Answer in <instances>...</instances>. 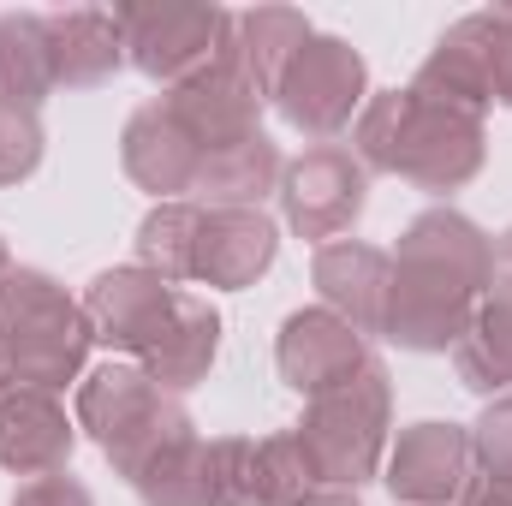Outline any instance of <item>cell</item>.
Segmentation results:
<instances>
[{
  "label": "cell",
  "mask_w": 512,
  "mask_h": 506,
  "mask_svg": "<svg viewBox=\"0 0 512 506\" xmlns=\"http://www.w3.org/2000/svg\"><path fill=\"white\" fill-rule=\"evenodd\" d=\"M42 120L36 114H18V108H0V191L6 185H24L36 167H42Z\"/></svg>",
  "instance_id": "28"
},
{
  "label": "cell",
  "mask_w": 512,
  "mask_h": 506,
  "mask_svg": "<svg viewBox=\"0 0 512 506\" xmlns=\"http://www.w3.org/2000/svg\"><path fill=\"white\" fill-rule=\"evenodd\" d=\"M316 489L310 459L298 447V435H262L251 441V483H245V506H298Z\"/></svg>",
  "instance_id": "26"
},
{
  "label": "cell",
  "mask_w": 512,
  "mask_h": 506,
  "mask_svg": "<svg viewBox=\"0 0 512 506\" xmlns=\"http://www.w3.org/2000/svg\"><path fill=\"white\" fill-rule=\"evenodd\" d=\"M173 310H179L173 280H161V274H149V268H137V262H131V268H102V274L90 280V292H84V316H90L96 340L114 346V352H131L137 364H143L149 346L167 334Z\"/></svg>",
  "instance_id": "12"
},
{
  "label": "cell",
  "mask_w": 512,
  "mask_h": 506,
  "mask_svg": "<svg viewBox=\"0 0 512 506\" xmlns=\"http://www.w3.org/2000/svg\"><path fill=\"white\" fill-rule=\"evenodd\" d=\"M280 173H286L280 143L268 131H256L245 143H227V149L203 155L197 197H203V209H262V197L280 191Z\"/></svg>",
  "instance_id": "21"
},
{
  "label": "cell",
  "mask_w": 512,
  "mask_h": 506,
  "mask_svg": "<svg viewBox=\"0 0 512 506\" xmlns=\"http://www.w3.org/2000/svg\"><path fill=\"white\" fill-rule=\"evenodd\" d=\"M48 96H54V72H48L42 12H0V108L42 114Z\"/></svg>",
  "instance_id": "23"
},
{
  "label": "cell",
  "mask_w": 512,
  "mask_h": 506,
  "mask_svg": "<svg viewBox=\"0 0 512 506\" xmlns=\"http://www.w3.org/2000/svg\"><path fill=\"white\" fill-rule=\"evenodd\" d=\"M352 155L364 173H393L429 197H447L483 173L489 131L477 114L423 102L417 90H370L364 114L352 120Z\"/></svg>",
  "instance_id": "2"
},
{
  "label": "cell",
  "mask_w": 512,
  "mask_h": 506,
  "mask_svg": "<svg viewBox=\"0 0 512 506\" xmlns=\"http://www.w3.org/2000/svg\"><path fill=\"white\" fill-rule=\"evenodd\" d=\"M120 167H126L131 185L149 191L155 203H179L185 191H197L203 149L167 114V102H143L126 120V131H120Z\"/></svg>",
  "instance_id": "15"
},
{
  "label": "cell",
  "mask_w": 512,
  "mask_h": 506,
  "mask_svg": "<svg viewBox=\"0 0 512 506\" xmlns=\"http://www.w3.org/2000/svg\"><path fill=\"white\" fill-rule=\"evenodd\" d=\"M387 429H393V381H387V364L376 358L364 376L310 399L292 435L310 459L316 489H352L358 495L364 483L382 477Z\"/></svg>",
  "instance_id": "4"
},
{
  "label": "cell",
  "mask_w": 512,
  "mask_h": 506,
  "mask_svg": "<svg viewBox=\"0 0 512 506\" xmlns=\"http://www.w3.org/2000/svg\"><path fill=\"white\" fill-rule=\"evenodd\" d=\"M215 358H221V310H215L209 298H185V292H179V310H173L167 334L149 346L143 370H149L155 387H167V393L179 399V393H191L197 381H209Z\"/></svg>",
  "instance_id": "20"
},
{
  "label": "cell",
  "mask_w": 512,
  "mask_h": 506,
  "mask_svg": "<svg viewBox=\"0 0 512 506\" xmlns=\"http://www.w3.org/2000/svg\"><path fill=\"white\" fill-rule=\"evenodd\" d=\"M364 102H370V66H364V54L346 36H322V30L286 60V72L274 84L280 120L292 131H304V137H316V143L340 137L364 114Z\"/></svg>",
  "instance_id": "7"
},
{
  "label": "cell",
  "mask_w": 512,
  "mask_h": 506,
  "mask_svg": "<svg viewBox=\"0 0 512 506\" xmlns=\"http://www.w3.org/2000/svg\"><path fill=\"white\" fill-rule=\"evenodd\" d=\"M96 346V328L84 316V298H72L42 268H6L0 274V381L60 393L84 376V358Z\"/></svg>",
  "instance_id": "3"
},
{
  "label": "cell",
  "mask_w": 512,
  "mask_h": 506,
  "mask_svg": "<svg viewBox=\"0 0 512 506\" xmlns=\"http://www.w3.org/2000/svg\"><path fill=\"white\" fill-rule=\"evenodd\" d=\"M114 18L126 36V60L149 84H167V90L209 72L233 36V12L203 0H126L114 6Z\"/></svg>",
  "instance_id": "6"
},
{
  "label": "cell",
  "mask_w": 512,
  "mask_h": 506,
  "mask_svg": "<svg viewBox=\"0 0 512 506\" xmlns=\"http://www.w3.org/2000/svg\"><path fill=\"white\" fill-rule=\"evenodd\" d=\"M471 465L495 483H512V393L489 399L483 417L471 423Z\"/></svg>",
  "instance_id": "27"
},
{
  "label": "cell",
  "mask_w": 512,
  "mask_h": 506,
  "mask_svg": "<svg viewBox=\"0 0 512 506\" xmlns=\"http://www.w3.org/2000/svg\"><path fill=\"white\" fill-rule=\"evenodd\" d=\"M197 233H203V209L197 203H155L137 221V268L161 274V280H191L197 268Z\"/></svg>",
  "instance_id": "25"
},
{
  "label": "cell",
  "mask_w": 512,
  "mask_h": 506,
  "mask_svg": "<svg viewBox=\"0 0 512 506\" xmlns=\"http://www.w3.org/2000/svg\"><path fill=\"white\" fill-rule=\"evenodd\" d=\"M274 364H280V381L304 399H322L334 387H346L352 376H364L376 364L370 340L352 334L334 310L310 304V310H292L280 322V340H274Z\"/></svg>",
  "instance_id": "11"
},
{
  "label": "cell",
  "mask_w": 512,
  "mask_h": 506,
  "mask_svg": "<svg viewBox=\"0 0 512 506\" xmlns=\"http://www.w3.org/2000/svg\"><path fill=\"white\" fill-rule=\"evenodd\" d=\"M78 429L108 453L114 477L131 483L167 441L191 435L197 423L167 387L149 381L143 364H102L78 381Z\"/></svg>",
  "instance_id": "5"
},
{
  "label": "cell",
  "mask_w": 512,
  "mask_h": 506,
  "mask_svg": "<svg viewBox=\"0 0 512 506\" xmlns=\"http://www.w3.org/2000/svg\"><path fill=\"white\" fill-rule=\"evenodd\" d=\"M48 30V72L54 90H96L126 66V36L120 18L102 6H72V12H42Z\"/></svg>",
  "instance_id": "18"
},
{
  "label": "cell",
  "mask_w": 512,
  "mask_h": 506,
  "mask_svg": "<svg viewBox=\"0 0 512 506\" xmlns=\"http://www.w3.org/2000/svg\"><path fill=\"white\" fill-rule=\"evenodd\" d=\"M143 506H221L215 501V453L209 441L191 429L179 441H167L137 477H131Z\"/></svg>",
  "instance_id": "24"
},
{
  "label": "cell",
  "mask_w": 512,
  "mask_h": 506,
  "mask_svg": "<svg viewBox=\"0 0 512 506\" xmlns=\"http://www.w3.org/2000/svg\"><path fill=\"white\" fill-rule=\"evenodd\" d=\"M274 256H280V227L262 209H203L191 280L215 292H245L274 268Z\"/></svg>",
  "instance_id": "17"
},
{
  "label": "cell",
  "mask_w": 512,
  "mask_h": 506,
  "mask_svg": "<svg viewBox=\"0 0 512 506\" xmlns=\"http://www.w3.org/2000/svg\"><path fill=\"white\" fill-rule=\"evenodd\" d=\"M501 108H512V6H507V54H501Z\"/></svg>",
  "instance_id": "32"
},
{
  "label": "cell",
  "mask_w": 512,
  "mask_h": 506,
  "mask_svg": "<svg viewBox=\"0 0 512 506\" xmlns=\"http://www.w3.org/2000/svg\"><path fill=\"white\" fill-rule=\"evenodd\" d=\"M12 506H96V495H90L78 477L54 471V477H30V483H18Z\"/></svg>",
  "instance_id": "29"
},
{
  "label": "cell",
  "mask_w": 512,
  "mask_h": 506,
  "mask_svg": "<svg viewBox=\"0 0 512 506\" xmlns=\"http://www.w3.org/2000/svg\"><path fill=\"white\" fill-rule=\"evenodd\" d=\"M459 506H512V483H495V477H471V489L459 495Z\"/></svg>",
  "instance_id": "30"
},
{
  "label": "cell",
  "mask_w": 512,
  "mask_h": 506,
  "mask_svg": "<svg viewBox=\"0 0 512 506\" xmlns=\"http://www.w3.org/2000/svg\"><path fill=\"white\" fill-rule=\"evenodd\" d=\"M161 102H167V114H173L179 126L191 131V143H197L203 155H215V149H227V143L256 137V131H262V108H268L251 84L227 66V60H215L209 72L185 78V84H179V90H167Z\"/></svg>",
  "instance_id": "16"
},
{
  "label": "cell",
  "mask_w": 512,
  "mask_h": 506,
  "mask_svg": "<svg viewBox=\"0 0 512 506\" xmlns=\"http://www.w3.org/2000/svg\"><path fill=\"white\" fill-rule=\"evenodd\" d=\"M471 429L465 423H441L423 417L411 429H399V441L387 447L382 483L393 489L399 506H453L471 489Z\"/></svg>",
  "instance_id": "10"
},
{
  "label": "cell",
  "mask_w": 512,
  "mask_h": 506,
  "mask_svg": "<svg viewBox=\"0 0 512 506\" xmlns=\"http://www.w3.org/2000/svg\"><path fill=\"white\" fill-rule=\"evenodd\" d=\"M78 447V417H66V405L42 387H12L0 381V471L12 477H54L66 471Z\"/></svg>",
  "instance_id": "13"
},
{
  "label": "cell",
  "mask_w": 512,
  "mask_h": 506,
  "mask_svg": "<svg viewBox=\"0 0 512 506\" xmlns=\"http://www.w3.org/2000/svg\"><path fill=\"white\" fill-rule=\"evenodd\" d=\"M501 54H507V6L495 12H465L417 66V78L405 90H417L423 102L459 108V114H489L501 96Z\"/></svg>",
  "instance_id": "9"
},
{
  "label": "cell",
  "mask_w": 512,
  "mask_h": 506,
  "mask_svg": "<svg viewBox=\"0 0 512 506\" xmlns=\"http://www.w3.org/2000/svg\"><path fill=\"white\" fill-rule=\"evenodd\" d=\"M298 506H364V501H358L352 489H310Z\"/></svg>",
  "instance_id": "31"
},
{
  "label": "cell",
  "mask_w": 512,
  "mask_h": 506,
  "mask_svg": "<svg viewBox=\"0 0 512 506\" xmlns=\"http://www.w3.org/2000/svg\"><path fill=\"white\" fill-rule=\"evenodd\" d=\"M453 370H459V381L471 393H483V399L512 393V268L495 274V286L483 292L471 334L453 346Z\"/></svg>",
  "instance_id": "22"
},
{
  "label": "cell",
  "mask_w": 512,
  "mask_h": 506,
  "mask_svg": "<svg viewBox=\"0 0 512 506\" xmlns=\"http://www.w3.org/2000/svg\"><path fill=\"white\" fill-rule=\"evenodd\" d=\"M501 256H507V268H512V227L501 233Z\"/></svg>",
  "instance_id": "33"
},
{
  "label": "cell",
  "mask_w": 512,
  "mask_h": 506,
  "mask_svg": "<svg viewBox=\"0 0 512 506\" xmlns=\"http://www.w3.org/2000/svg\"><path fill=\"white\" fill-rule=\"evenodd\" d=\"M310 280L322 292V310H334L352 334L382 340L387 334V292H393V256L364 239H334L310 262Z\"/></svg>",
  "instance_id": "14"
},
{
  "label": "cell",
  "mask_w": 512,
  "mask_h": 506,
  "mask_svg": "<svg viewBox=\"0 0 512 506\" xmlns=\"http://www.w3.org/2000/svg\"><path fill=\"white\" fill-rule=\"evenodd\" d=\"M280 209H286V227L298 239H316L322 251L340 233H352L358 215L370 209V173L346 143H310L280 173Z\"/></svg>",
  "instance_id": "8"
},
{
  "label": "cell",
  "mask_w": 512,
  "mask_h": 506,
  "mask_svg": "<svg viewBox=\"0 0 512 506\" xmlns=\"http://www.w3.org/2000/svg\"><path fill=\"white\" fill-rule=\"evenodd\" d=\"M310 18L292 12V6H251V12H233V36L221 48V60L251 84L262 102H274V84L286 72V60L310 42Z\"/></svg>",
  "instance_id": "19"
},
{
  "label": "cell",
  "mask_w": 512,
  "mask_h": 506,
  "mask_svg": "<svg viewBox=\"0 0 512 506\" xmlns=\"http://www.w3.org/2000/svg\"><path fill=\"white\" fill-rule=\"evenodd\" d=\"M6 268H12V256H6V239H0V274H6Z\"/></svg>",
  "instance_id": "34"
},
{
  "label": "cell",
  "mask_w": 512,
  "mask_h": 506,
  "mask_svg": "<svg viewBox=\"0 0 512 506\" xmlns=\"http://www.w3.org/2000/svg\"><path fill=\"white\" fill-rule=\"evenodd\" d=\"M495 286V239L459 209H423L393 251L387 334L405 352H453Z\"/></svg>",
  "instance_id": "1"
}]
</instances>
